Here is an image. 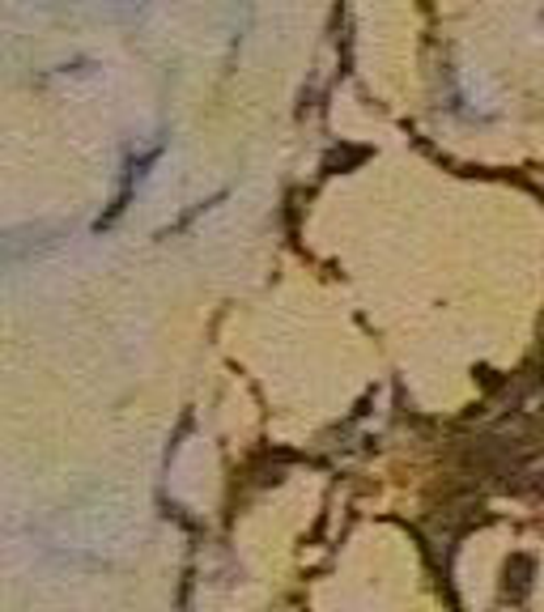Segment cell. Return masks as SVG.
Masks as SVG:
<instances>
[{
  "mask_svg": "<svg viewBox=\"0 0 544 612\" xmlns=\"http://www.w3.org/2000/svg\"><path fill=\"white\" fill-rule=\"evenodd\" d=\"M532 578H536V562L528 557V553H515L510 562H506V582L502 591L519 604V600H528V591H532Z\"/></svg>",
  "mask_w": 544,
  "mask_h": 612,
  "instance_id": "obj_1",
  "label": "cell"
}]
</instances>
